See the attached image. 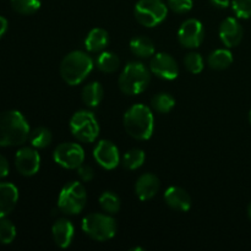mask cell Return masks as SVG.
<instances>
[{
    "instance_id": "6da1fadb",
    "label": "cell",
    "mask_w": 251,
    "mask_h": 251,
    "mask_svg": "<svg viewBox=\"0 0 251 251\" xmlns=\"http://www.w3.org/2000/svg\"><path fill=\"white\" fill-rule=\"evenodd\" d=\"M29 125L26 118L17 110L0 113V146H20L28 140Z\"/></svg>"
},
{
    "instance_id": "7a4b0ae2",
    "label": "cell",
    "mask_w": 251,
    "mask_h": 251,
    "mask_svg": "<svg viewBox=\"0 0 251 251\" xmlns=\"http://www.w3.org/2000/svg\"><path fill=\"white\" fill-rule=\"evenodd\" d=\"M123 123L127 134L140 141H146L153 134V114L152 110L144 104L130 107L125 112Z\"/></svg>"
},
{
    "instance_id": "3957f363",
    "label": "cell",
    "mask_w": 251,
    "mask_h": 251,
    "mask_svg": "<svg viewBox=\"0 0 251 251\" xmlns=\"http://www.w3.org/2000/svg\"><path fill=\"white\" fill-rule=\"evenodd\" d=\"M93 60L87 53L75 50L65 55L60 64V75L68 85H80L92 71Z\"/></svg>"
},
{
    "instance_id": "277c9868",
    "label": "cell",
    "mask_w": 251,
    "mask_h": 251,
    "mask_svg": "<svg viewBox=\"0 0 251 251\" xmlns=\"http://www.w3.org/2000/svg\"><path fill=\"white\" fill-rule=\"evenodd\" d=\"M150 81H151V74L149 69L142 63L131 61L120 74L118 85L120 91L125 95L136 96L149 87Z\"/></svg>"
},
{
    "instance_id": "5b68a950",
    "label": "cell",
    "mask_w": 251,
    "mask_h": 251,
    "mask_svg": "<svg viewBox=\"0 0 251 251\" xmlns=\"http://www.w3.org/2000/svg\"><path fill=\"white\" fill-rule=\"evenodd\" d=\"M82 230L86 235L97 242L112 239L117 233L114 218L104 213H90L82 220Z\"/></svg>"
},
{
    "instance_id": "8992f818",
    "label": "cell",
    "mask_w": 251,
    "mask_h": 251,
    "mask_svg": "<svg viewBox=\"0 0 251 251\" xmlns=\"http://www.w3.org/2000/svg\"><path fill=\"white\" fill-rule=\"evenodd\" d=\"M87 202L85 186L78 181H71L63 186L58 198V208L65 215H78Z\"/></svg>"
},
{
    "instance_id": "52a82bcc",
    "label": "cell",
    "mask_w": 251,
    "mask_h": 251,
    "mask_svg": "<svg viewBox=\"0 0 251 251\" xmlns=\"http://www.w3.org/2000/svg\"><path fill=\"white\" fill-rule=\"evenodd\" d=\"M70 131L78 141L91 144L100 135V125L92 112L78 110L70 119Z\"/></svg>"
},
{
    "instance_id": "ba28073f",
    "label": "cell",
    "mask_w": 251,
    "mask_h": 251,
    "mask_svg": "<svg viewBox=\"0 0 251 251\" xmlns=\"http://www.w3.org/2000/svg\"><path fill=\"white\" fill-rule=\"evenodd\" d=\"M134 14L140 25L152 28L166 20L168 6L162 0H139L135 5Z\"/></svg>"
},
{
    "instance_id": "9c48e42d",
    "label": "cell",
    "mask_w": 251,
    "mask_h": 251,
    "mask_svg": "<svg viewBox=\"0 0 251 251\" xmlns=\"http://www.w3.org/2000/svg\"><path fill=\"white\" fill-rule=\"evenodd\" d=\"M54 162L65 169H77L85 161V151L78 144L64 142L60 144L53 153Z\"/></svg>"
},
{
    "instance_id": "30bf717a",
    "label": "cell",
    "mask_w": 251,
    "mask_h": 251,
    "mask_svg": "<svg viewBox=\"0 0 251 251\" xmlns=\"http://www.w3.org/2000/svg\"><path fill=\"white\" fill-rule=\"evenodd\" d=\"M203 36H205V32H203L202 24L196 19L186 20L179 27V43L185 48L194 49L200 47L203 41Z\"/></svg>"
},
{
    "instance_id": "8fae6325",
    "label": "cell",
    "mask_w": 251,
    "mask_h": 251,
    "mask_svg": "<svg viewBox=\"0 0 251 251\" xmlns=\"http://www.w3.org/2000/svg\"><path fill=\"white\" fill-rule=\"evenodd\" d=\"M152 74L163 80H176L179 75V66L176 59L167 53H157L152 56L150 63Z\"/></svg>"
},
{
    "instance_id": "7c38bea8",
    "label": "cell",
    "mask_w": 251,
    "mask_h": 251,
    "mask_svg": "<svg viewBox=\"0 0 251 251\" xmlns=\"http://www.w3.org/2000/svg\"><path fill=\"white\" fill-rule=\"evenodd\" d=\"M15 167L24 176H33L38 173L41 167V157L34 147H22L15 156Z\"/></svg>"
},
{
    "instance_id": "4fadbf2b",
    "label": "cell",
    "mask_w": 251,
    "mask_h": 251,
    "mask_svg": "<svg viewBox=\"0 0 251 251\" xmlns=\"http://www.w3.org/2000/svg\"><path fill=\"white\" fill-rule=\"evenodd\" d=\"M93 157L97 163L107 171L117 168L120 162L119 150L112 141L108 140H102L96 145L93 150Z\"/></svg>"
},
{
    "instance_id": "5bb4252c",
    "label": "cell",
    "mask_w": 251,
    "mask_h": 251,
    "mask_svg": "<svg viewBox=\"0 0 251 251\" xmlns=\"http://www.w3.org/2000/svg\"><path fill=\"white\" fill-rule=\"evenodd\" d=\"M243 34H244V31H243L242 25L234 17H228L221 24L220 38L228 48L239 46L243 39Z\"/></svg>"
},
{
    "instance_id": "9a60e30c",
    "label": "cell",
    "mask_w": 251,
    "mask_h": 251,
    "mask_svg": "<svg viewBox=\"0 0 251 251\" xmlns=\"http://www.w3.org/2000/svg\"><path fill=\"white\" fill-rule=\"evenodd\" d=\"M51 235L58 247L69 248L74 240V235H75V228L71 221L66 220V218H59L54 222L53 227H51Z\"/></svg>"
},
{
    "instance_id": "2e32d148",
    "label": "cell",
    "mask_w": 251,
    "mask_h": 251,
    "mask_svg": "<svg viewBox=\"0 0 251 251\" xmlns=\"http://www.w3.org/2000/svg\"><path fill=\"white\" fill-rule=\"evenodd\" d=\"M159 179L152 173H145L137 179L135 185V193L141 201H147L153 199L159 191Z\"/></svg>"
},
{
    "instance_id": "e0dca14e",
    "label": "cell",
    "mask_w": 251,
    "mask_h": 251,
    "mask_svg": "<svg viewBox=\"0 0 251 251\" xmlns=\"http://www.w3.org/2000/svg\"><path fill=\"white\" fill-rule=\"evenodd\" d=\"M164 200L169 207L180 212H188L191 207L190 195L179 186H169L164 193Z\"/></svg>"
},
{
    "instance_id": "ac0fdd59",
    "label": "cell",
    "mask_w": 251,
    "mask_h": 251,
    "mask_svg": "<svg viewBox=\"0 0 251 251\" xmlns=\"http://www.w3.org/2000/svg\"><path fill=\"white\" fill-rule=\"evenodd\" d=\"M19 200V190L11 183H0V218L14 211Z\"/></svg>"
},
{
    "instance_id": "d6986e66",
    "label": "cell",
    "mask_w": 251,
    "mask_h": 251,
    "mask_svg": "<svg viewBox=\"0 0 251 251\" xmlns=\"http://www.w3.org/2000/svg\"><path fill=\"white\" fill-rule=\"evenodd\" d=\"M109 43L108 32L103 28H93L85 39V47L90 53L102 51Z\"/></svg>"
},
{
    "instance_id": "ffe728a7",
    "label": "cell",
    "mask_w": 251,
    "mask_h": 251,
    "mask_svg": "<svg viewBox=\"0 0 251 251\" xmlns=\"http://www.w3.org/2000/svg\"><path fill=\"white\" fill-rule=\"evenodd\" d=\"M130 50L137 58L146 59L154 55V44L150 38L144 36L135 37L130 41Z\"/></svg>"
},
{
    "instance_id": "44dd1931",
    "label": "cell",
    "mask_w": 251,
    "mask_h": 251,
    "mask_svg": "<svg viewBox=\"0 0 251 251\" xmlns=\"http://www.w3.org/2000/svg\"><path fill=\"white\" fill-rule=\"evenodd\" d=\"M103 96H104V91H103L102 85L100 82H91L83 87L81 97H82V102L87 107L95 108L100 104Z\"/></svg>"
},
{
    "instance_id": "7402d4cb",
    "label": "cell",
    "mask_w": 251,
    "mask_h": 251,
    "mask_svg": "<svg viewBox=\"0 0 251 251\" xmlns=\"http://www.w3.org/2000/svg\"><path fill=\"white\" fill-rule=\"evenodd\" d=\"M207 63L211 69L225 70L229 68L233 63V54L228 49H217L208 55Z\"/></svg>"
},
{
    "instance_id": "603a6c76",
    "label": "cell",
    "mask_w": 251,
    "mask_h": 251,
    "mask_svg": "<svg viewBox=\"0 0 251 251\" xmlns=\"http://www.w3.org/2000/svg\"><path fill=\"white\" fill-rule=\"evenodd\" d=\"M96 65H97L98 70H100L102 73L113 74L119 69L120 60L112 51H103L96 59Z\"/></svg>"
},
{
    "instance_id": "cb8c5ba5",
    "label": "cell",
    "mask_w": 251,
    "mask_h": 251,
    "mask_svg": "<svg viewBox=\"0 0 251 251\" xmlns=\"http://www.w3.org/2000/svg\"><path fill=\"white\" fill-rule=\"evenodd\" d=\"M29 142H31L32 147L34 149H46L53 141V135H51V131L47 127H36L33 131L29 134Z\"/></svg>"
},
{
    "instance_id": "d4e9b609",
    "label": "cell",
    "mask_w": 251,
    "mask_h": 251,
    "mask_svg": "<svg viewBox=\"0 0 251 251\" xmlns=\"http://www.w3.org/2000/svg\"><path fill=\"white\" fill-rule=\"evenodd\" d=\"M151 105L157 113L167 114L176 107V100L169 93H158L151 100Z\"/></svg>"
},
{
    "instance_id": "484cf974",
    "label": "cell",
    "mask_w": 251,
    "mask_h": 251,
    "mask_svg": "<svg viewBox=\"0 0 251 251\" xmlns=\"http://www.w3.org/2000/svg\"><path fill=\"white\" fill-rule=\"evenodd\" d=\"M145 159H146V154L142 150L132 149L123 156L122 163L129 171H135V169H139L144 164Z\"/></svg>"
},
{
    "instance_id": "4316f807",
    "label": "cell",
    "mask_w": 251,
    "mask_h": 251,
    "mask_svg": "<svg viewBox=\"0 0 251 251\" xmlns=\"http://www.w3.org/2000/svg\"><path fill=\"white\" fill-rule=\"evenodd\" d=\"M100 206L108 215H115V213L119 212L122 202H120L119 196L115 195L114 193H112V191H104L100 196Z\"/></svg>"
},
{
    "instance_id": "83f0119b",
    "label": "cell",
    "mask_w": 251,
    "mask_h": 251,
    "mask_svg": "<svg viewBox=\"0 0 251 251\" xmlns=\"http://www.w3.org/2000/svg\"><path fill=\"white\" fill-rule=\"evenodd\" d=\"M11 6L17 14L32 15L37 12L41 7L39 0H10Z\"/></svg>"
},
{
    "instance_id": "f1b7e54d",
    "label": "cell",
    "mask_w": 251,
    "mask_h": 251,
    "mask_svg": "<svg viewBox=\"0 0 251 251\" xmlns=\"http://www.w3.org/2000/svg\"><path fill=\"white\" fill-rule=\"evenodd\" d=\"M16 238V228L11 221L5 217L0 218V243L1 244H11Z\"/></svg>"
},
{
    "instance_id": "f546056e",
    "label": "cell",
    "mask_w": 251,
    "mask_h": 251,
    "mask_svg": "<svg viewBox=\"0 0 251 251\" xmlns=\"http://www.w3.org/2000/svg\"><path fill=\"white\" fill-rule=\"evenodd\" d=\"M185 68L191 74H200L203 70V59L199 53H189L184 59Z\"/></svg>"
},
{
    "instance_id": "4dcf8cb0",
    "label": "cell",
    "mask_w": 251,
    "mask_h": 251,
    "mask_svg": "<svg viewBox=\"0 0 251 251\" xmlns=\"http://www.w3.org/2000/svg\"><path fill=\"white\" fill-rule=\"evenodd\" d=\"M232 9L239 19H250L251 0H233Z\"/></svg>"
},
{
    "instance_id": "1f68e13d",
    "label": "cell",
    "mask_w": 251,
    "mask_h": 251,
    "mask_svg": "<svg viewBox=\"0 0 251 251\" xmlns=\"http://www.w3.org/2000/svg\"><path fill=\"white\" fill-rule=\"evenodd\" d=\"M167 6L176 14H186L193 9V0H168Z\"/></svg>"
},
{
    "instance_id": "d6a6232c",
    "label": "cell",
    "mask_w": 251,
    "mask_h": 251,
    "mask_svg": "<svg viewBox=\"0 0 251 251\" xmlns=\"http://www.w3.org/2000/svg\"><path fill=\"white\" fill-rule=\"evenodd\" d=\"M77 173H78V176L81 178V180L86 181V183L92 180L93 176H95V171L92 169V167L83 166V164H81V166L78 167Z\"/></svg>"
},
{
    "instance_id": "836d02e7",
    "label": "cell",
    "mask_w": 251,
    "mask_h": 251,
    "mask_svg": "<svg viewBox=\"0 0 251 251\" xmlns=\"http://www.w3.org/2000/svg\"><path fill=\"white\" fill-rule=\"evenodd\" d=\"M9 171H10L9 162H7V159L5 158L4 156L0 154V179L5 178V176L9 174Z\"/></svg>"
},
{
    "instance_id": "e575fe53",
    "label": "cell",
    "mask_w": 251,
    "mask_h": 251,
    "mask_svg": "<svg viewBox=\"0 0 251 251\" xmlns=\"http://www.w3.org/2000/svg\"><path fill=\"white\" fill-rule=\"evenodd\" d=\"M210 2L218 9H227L230 4V0H210Z\"/></svg>"
},
{
    "instance_id": "d590c367",
    "label": "cell",
    "mask_w": 251,
    "mask_h": 251,
    "mask_svg": "<svg viewBox=\"0 0 251 251\" xmlns=\"http://www.w3.org/2000/svg\"><path fill=\"white\" fill-rule=\"evenodd\" d=\"M7 26H9V24H7V20L5 19V17L0 16V38H1V37L4 36L5 32H6Z\"/></svg>"
},
{
    "instance_id": "8d00e7d4",
    "label": "cell",
    "mask_w": 251,
    "mask_h": 251,
    "mask_svg": "<svg viewBox=\"0 0 251 251\" xmlns=\"http://www.w3.org/2000/svg\"><path fill=\"white\" fill-rule=\"evenodd\" d=\"M248 216H249V218H250V221H251V202H250L249 207H248Z\"/></svg>"
},
{
    "instance_id": "74e56055",
    "label": "cell",
    "mask_w": 251,
    "mask_h": 251,
    "mask_svg": "<svg viewBox=\"0 0 251 251\" xmlns=\"http://www.w3.org/2000/svg\"><path fill=\"white\" fill-rule=\"evenodd\" d=\"M249 120H250V123H251V110H250V113H249Z\"/></svg>"
}]
</instances>
